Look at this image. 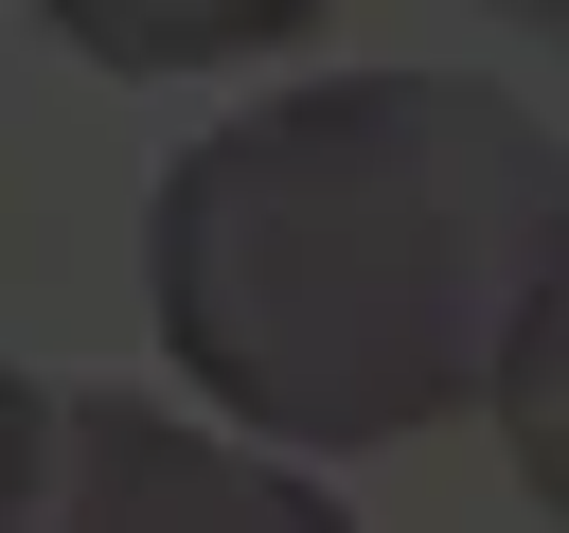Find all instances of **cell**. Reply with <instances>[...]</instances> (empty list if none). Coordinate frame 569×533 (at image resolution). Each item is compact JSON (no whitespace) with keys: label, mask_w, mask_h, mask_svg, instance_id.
<instances>
[{"label":"cell","mask_w":569,"mask_h":533,"mask_svg":"<svg viewBox=\"0 0 569 533\" xmlns=\"http://www.w3.org/2000/svg\"><path fill=\"white\" fill-rule=\"evenodd\" d=\"M89 71H231V53H284L320 36V0H36Z\"/></svg>","instance_id":"3957f363"},{"label":"cell","mask_w":569,"mask_h":533,"mask_svg":"<svg viewBox=\"0 0 569 533\" xmlns=\"http://www.w3.org/2000/svg\"><path fill=\"white\" fill-rule=\"evenodd\" d=\"M0 533H356V515L249 426L0 373Z\"/></svg>","instance_id":"7a4b0ae2"},{"label":"cell","mask_w":569,"mask_h":533,"mask_svg":"<svg viewBox=\"0 0 569 533\" xmlns=\"http://www.w3.org/2000/svg\"><path fill=\"white\" fill-rule=\"evenodd\" d=\"M551 266H569V142L480 71L267 89L142 213L178 391H213L284 462H356L480 409Z\"/></svg>","instance_id":"6da1fadb"},{"label":"cell","mask_w":569,"mask_h":533,"mask_svg":"<svg viewBox=\"0 0 569 533\" xmlns=\"http://www.w3.org/2000/svg\"><path fill=\"white\" fill-rule=\"evenodd\" d=\"M498 18H569V0H498Z\"/></svg>","instance_id":"5b68a950"},{"label":"cell","mask_w":569,"mask_h":533,"mask_svg":"<svg viewBox=\"0 0 569 533\" xmlns=\"http://www.w3.org/2000/svg\"><path fill=\"white\" fill-rule=\"evenodd\" d=\"M498 444H516L533 515L569 533V266L533 284V320H516V355H498Z\"/></svg>","instance_id":"277c9868"}]
</instances>
